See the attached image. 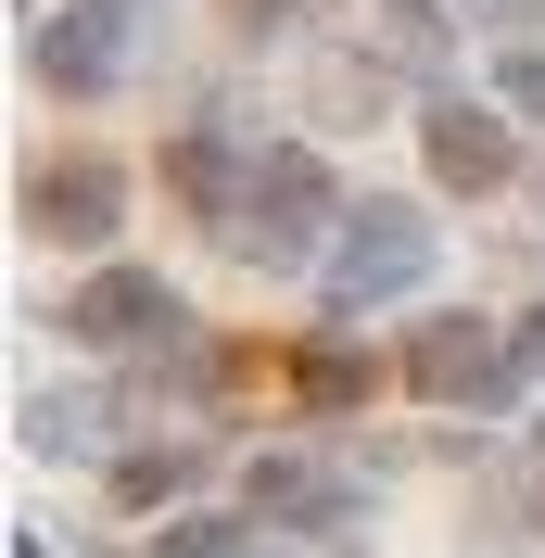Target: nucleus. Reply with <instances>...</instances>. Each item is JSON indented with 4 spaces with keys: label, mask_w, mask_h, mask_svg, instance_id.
Returning <instances> with one entry per match:
<instances>
[{
    "label": "nucleus",
    "mask_w": 545,
    "mask_h": 558,
    "mask_svg": "<svg viewBox=\"0 0 545 558\" xmlns=\"http://www.w3.org/2000/svg\"><path fill=\"white\" fill-rule=\"evenodd\" d=\"M317 229H330V166H317L305 140H267V153H254V204H241L216 242H229L241 267H305Z\"/></svg>",
    "instance_id": "f257e3e1"
},
{
    "label": "nucleus",
    "mask_w": 545,
    "mask_h": 558,
    "mask_svg": "<svg viewBox=\"0 0 545 558\" xmlns=\"http://www.w3.org/2000/svg\"><path fill=\"white\" fill-rule=\"evenodd\" d=\"M432 279V229H419V204H368V216H342V242H330V305H393V292H419Z\"/></svg>",
    "instance_id": "f03ea898"
},
{
    "label": "nucleus",
    "mask_w": 545,
    "mask_h": 558,
    "mask_svg": "<svg viewBox=\"0 0 545 558\" xmlns=\"http://www.w3.org/2000/svg\"><path fill=\"white\" fill-rule=\"evenodd\" d=\"M191 317H178V292L153 267H102V279H76V305H64V343L89 355H128V343H178Z\"/></svg>",
    "instance_id": "7ed1b4c3"
},
{
    "label": "nucleus",
    "mask_w": 545,
    "mask_h": 558,
    "mask_svg": "<svg viewBox=\"0 0 545 558\" xmlns=\"http://www.w3.org/2000/svg\"><path fill=\"white\" fill-rule=\"evenodd\" d=\"M407 381L432 393V407H495V393L520 381V355L495 343L482 317H432V330H419V343H407Z\"/></svg>",
    "instance_id": "20e7f679"
},
{
    "label": "nucleus",
    "mask_w": 545,
    "mask_h": 558,
    "mask_svg": "<svg viewBox=\"0 0 545 558\" xmlns=\"http://www.w3.org/2000/svg\"><path fill=\"white\" fill-rule=\"evenodd\" d=\"M38 76H51L64 102H102L114 76H128V0H64V13L38 26Z\"/></svg>",
    "instance_id": "39448f33"
},
{
    "label": "nucleus",
    "mask_w": 545,
    "mask_h": 558,
    "mask_svg": "<svg viewBox=\"0 0 545 558\" xmlns=\"http://www.w3.org/2000/svg\"><path fill=\"white\" fill-rule=\"evenodd\" d=\"M114 216H128V178L102 153H64V166L26 178V229L38 242H114Z\"/></svg>",
    "instance_id": "423d86ee"
},
{
    "label": "nucleus",
    "mask_w": 545,
    "mask_h": 558,
    "mask_svg": "<svg viewBox=\"0 0 545 558\" xmlns=\"http://www.w3.org/2000/svg\"><path fill=\"white\" fill-rule=\"evenodd\" d=\"M254 521L267 533H342L355 521V483H342V470H317V457H254Z\"/></svg>",
    "instance_id": "0eeeda50"
},
{
    "label": "nucleus",
    "mask_w": 545,
    "mask_h": 558,
    "mask_svg": "<svg viewBox=\"0 0 545 558\" xmlns=\"http://www.w3.org/2000/svg\"><path fill=\"white\" fill-rule=\"evenodd\" d=\"M419 140H432V178H444V191H508V178H520V140L495 128V102H432Z\"/></svg>",
    "instance_id": "6e6552de"
},
{
    "label": "nucleus",
    "mask_w": 545,
    "mask_h": 558,
    "mask_svg": "<svg viewBox=\"0 0 545 558\" xmlns=\"http://www.w3.org/2000/svg\"><path fill=\"white\" fill-rule=\"evenodd\" d=\"M166 191L204 216V229H229V216L254 204V153H229L216 128H178V140H166Z\"/></svg>",
    "instance_id": "1a4fd4ad"
},
{
    "label": "nucleus",
    "mask_w": 545,
    "mask_h": 558,
    "mask_svg": "<svg viewBox=\"0 0 545 558\" xmlns=\"http://www.w3.org/2000/svg\"><path fill=\"white\" fill-rule=\"evenodd\" d=\"M191 483H204V445H166V457H128V470H114L128 508H166V495H191Z\"/></svg>",
    "instance_id": "9d476101"
},
{
    "label": "nucleus",
    "mask_w": 545,
    "mask_h": 558,
    "mask_svg": "<svg viewBox=\"0 0 545 558\" xmlns=\"http://www.w3.org/2000/svg\"><path fill=\"white\" fill-rule=\"evenodd\" d=\"M153 558H267V546H254L241 521H178V533H166Z\"/></svg>",
    "instance_id": "9b49d317"
},
{
    "label": "nucleus",
    "mask_w": 545,
    "mask_h": 558,
    "mask_svg": "<svg viewBox=\"0 0 545 558\" xmlns=\"http://www.w3.org/2000/svg\"><path fill=\"white\" fill-rule=\"evenodd\" d=\"M380 38H393L407 64H444V26H432V0H380Z\"/></svg>",
    "instance_id": "f8f14e48"
},
{
    "label": "nucleus",
    "mask_w": 545,
    "mask_h": 558,
    "mask_svg": "<svg viewBox=\"0 0 545 558\" xmlns=\"http://www.w3.org/2000/svg\"><path fill=\"white\" fill-rule=\"evenodd\" d=\"M26 445H38V457L89 445V407H64V393H38V407H26Z\"/></svg>",
    "instance_id": "ddd939ff"
},
{
    "label": "nucleus",
    "mask_w": 545,
    "mask_h": 558,
    "mask_svg": "<svg viewBox=\"0 0 545 558\" xmlns=\"http://www.w3.org/2000/svg\"><path fill=\"white\" fill-rule=\"evenodd\" d=\"M305 393H317V407H355V393H368V368H355L342 343H317V355H305Z\"/></svg>",
    "instance_id": "4468645a"
},
{
    "label": "nucleus",
    "mask_w": 545,
    "mask_h": 558,
    "mask_svg": "<svg viewBox=\"0 0 545 558\" xmlns=\"http://www.w3.org/2000/svg\"><path fill=\"white\" fill-rule=\"evenodd\" d=\"M495 89H508V114H545V51H508V76H495Z\"/></svg>",
    "instance_id": "2eb2a0df"
},
{
    "label": "nucleus",
    "mask_w": 545,
    "mask_h": 558,
    "mask_svg": "<svg viewBox=\"0 0 545 558\" xmlns=\"http://www.w3.org/2000/svg\"><path fill=\"white\" fill-rule=\"evenodd\" d=\"M508 355H520V381H533V368H545V305H533V317H520V330H508Z\"/></svg>",
    "instance_id": "dca6fc26"
},
{
    "label": "nucleus",
    "mask_w": 545,
    "mask_h": 558,
    "mask_svg": "<svg viewBox=\"0 0 545 558\" xmlns=\"http://www.w3.org/2000/svg\"><path fill=\"white\" fill-rule=\"evenodd\" d=\"M229 13L241 26H279V13H305V0H229Z\"/></svg>",
    "instance_id": "f3484780"
}]
</instances>
